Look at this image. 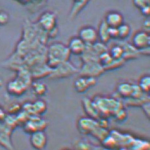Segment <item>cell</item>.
Wrapping results in <instances>:
<instances>
[{
    "instance_id": "cell-1",
    "label": "cell",
    "mask_w": 150,
    "mask_h": 150,
    "mask_svg": "<svg viewBox=\"0 0 150 150\" xmlns=\"http://www.w3.org/2000/svg\"><path fill=\"white\" fill-rule=\"evenodd\" d=\"M46 127V121L37 115H30L23 125L24 131L29 134L38 131H44Z\"/></svg>"
},
{
    "instance_id": "cell-2",
    "label": "cell",
    "mask_w": 150,
    "mask_h": 150,
    "mask_svg": "<svg viewBox=\"0 0 150 150\" xmlns=\"http://www.w3.org/2000/svg\"><path fill=\"white\" fill-rule=\"evenodd\" d=\"M13 129L9 127L4 122H0V146L6 150H13L11 134Z\"/></svg>"
},
{
    "instance_id": "cell-3",
    "label": "cell",
    "mask_w": 150,
    "mask_h": 150,
    "mask_svg": "<svg viewBox=\"0 0 150 150\" xmlns=\"http://www.w3.org/2000/svg\"><path fill=\"white\" fill-rule=\"evenodd\" d=\"M47 142V136L44 131L36 132L30 134V144L36 150H43L46 148Z\"/></svg>"
},
{
    "instance_id": "cell-4",
    "label": "cell",
    "mask_w": 150,
    "mask_h": 150,
    "mask_svg": "<svg viewBox=\"0 0 150 150\" xmlns=\"http://www.w3.org/2000/svg\"><path fill=\"white\" fill-rule=\"evenodd\" d=\"M27 84L19 78L18 79L12 80L8 83L7 91L10 94L13 96H21L26 90Z\"/></svg>"
},
{
    "instance_id": "cell-5",
    "label": "cell",
    "mask_w": 150,
    "mask_h": 150,
    "mask_svg": "<svg viewBox=\"0 0 150 150\" xmlns=\"http://www.w3.org/2000/svg\"><path fill=\"white\" fill-rule=\"evenodd\" d=\"M32 104L33 112L34 115H41L47 110V105L45 101L39 100L36 101Z\"/></svg>"
},
{
    "instance_id": "cell-6",
    "label": "cell",
    "mask_w": 150,
    "mask_h": 150,
    "mask_svg": "<svg viewBox=\"0 0 150 150\" xmlns=\"http://www.w3.org/2000/svg\"><path fill=\"white\" fill-rule=\"evenodd\" d=\"M32 88L34 93L37 96H43L45 94L46 91V87L45 85L43 83H34L32 84Z\"/></svg>"
},
{
    "instance_id": "cell-7",
    "label": "cell",
    "mask_w": 150,
    "mask_h": 150,
    "mask_svg": "<svg viewBox=\"0 0 150 150\" xmlns=\"http://www.w3.org/2000/svg\"><path fill=\"white\" fill-rule=\"evenodd\" d=\"M22 110V106L19 103H13L8 108V113L10 115H16Z\"/></svg>"
},
{
    "instance_id": "cell-8",
    "label": "cell",
    "mask_w": 150,
    "mask_h": 150,
    "mask_svg": "<svg viewBox=\"0 0 150 150\" xmlns=\"http://www.w3.org/2000/svg\"><path fill=\"white\" fill-rule=\"evenodd\" d=\"M140 87L141 89L145 92H148L149 91V76H144L142 78L141 82H140Z\"/></svg>"
},
{
    "instance_id": "cell-9",
    "label": "cell",
    "mask_w": 150,
    "mask_h": 150,
    "mask_svg": "<svg viewBox=\"0 0 150 150\" xmlns=\"http://www.w3.org/2000/svg\"><path fill=\"white\" fill-rule=\"evenodd\" d=\"M9 17L6 12L3 11H0V26L5 25L9 22Z\"/></svg>"
},
{
    "instance_id": "cell-10",
    "label": "cell",
    "mask_w": 150,
    "mask_h": 150,
    "mask_svg": "<svg viewBox=\"0 0 150 150\" xmlns=\"http://www.w3.org/2000/svg\"><path fill=\"white\" fill-rule=\"evenodd\" d=\"M6 115V114L5 110H3V108L1 106H0V122L3 121V119H5Z\"/></svg>"
},
{
    "instance_id": "cell-11",
    "label": "cell",
    "mask_w": 150,
    "mask_h": 150,
    "mask_svg": "<svg viewBox=\"0 0 150 150\" xmlns=\"http://www.w3.org/2000/svg\"><path fill=\"white\" fill-rule=\"evenodd\" d=\"M120 150H126V149H120Z\"/></svg>"
}]
</instances>
